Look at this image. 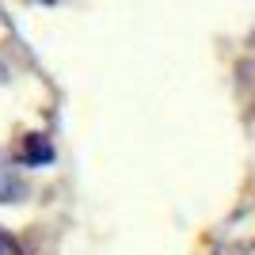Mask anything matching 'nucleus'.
I'll return each mask as SVG.
<instances>
[{"mask_svg":"<svg viewBox=\"0 0 255 255\" xmlns=\"http://www.w3.org/2000/svg\"><path fill=\"white\" fill-rule=\"evenodd\" d=\"M23 194V179L8 156H0V202H15Z\"/></svg>","mask_w":255,"mask_h":255,"instance_id":"obj_1","label":"nucleus"},{"mask_svg":"<svg viewBox=\"0 0 255 255\" xmlns=\"http://www.w3.org/2000/svg\"><path fill=\"white\" fill-rule=\"evenodd\" d=\"M19 156H23V164H50L53 160V149H50V141L42 137V133H31V137L23 141V149H19Z\"/></svg>","mask_w":255,"mask_h":255,"instance_id":"obj_2","label":"nucleus"},{"mask_svg":"<svg viewBox=\"0 0 255 255\" xmlns=\"http://www.w3.org/2000/svg\"><path fill=\"white\" fill-rule=\"evenodd\" d=\"M0 255H23V248L15 244V236H8L4 229H0Z\"/></svg>","mask_w":255,"mask_h":255,"instance_id":"obj_3","label":"nucleus"}]
</instances>
